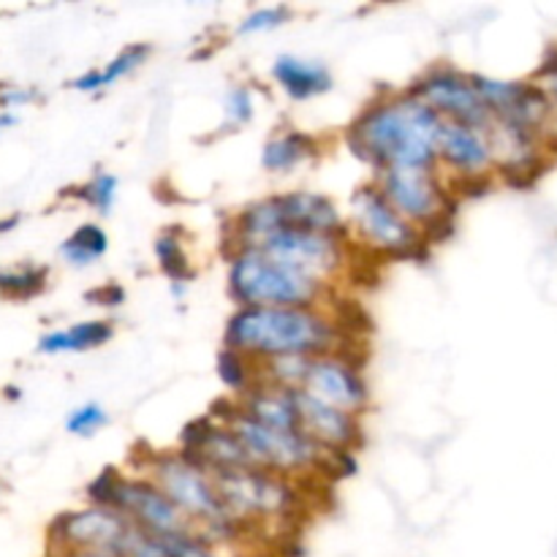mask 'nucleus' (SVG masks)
Here are the masks:
<instances>
[{"label": "nucleus", "instance_id": "f257e3e1", "mask_svg": "<svg viewBox=\"0 0 557 557\" xmlns=\"http://www.w3.org/2000/svg\"><path fill=\"white\" fill-rule=\"evenodd\" d=\"M446 120L411 92L381 98L348 128V145L362 161L384 169H435Z\"/></svg>", "mask_w": 557, "mask_h": 557}, {"label": "nucleus", "instance_id": "f03ea898", "mask_svg": "<svg viewBox=\"0 0 557 557\" xmlns=\"http://www.w3.org/2000/svg\"><path fill=\"white\" fill-rule=\"evenodd\" d=\"M223 343L256 362L283 357H326L348 343L321 308H237Z\"/></svg>", "mask_w": 557, "mask_h": 557}, {"label": "nucleus", "instance_id": "7ed1b4c3", "mask_svg": "<svg viewBox=\"0 0 557 557\" xmlns=\"http://www.w3.org/2000/svg\"><path fill=\"white\" fill-rule=\"evenodd\" d=\"M147 479L163 490L169 500L196 525L201 539L212 544H228L245 531L223 504L210 471L188 455H147Z\"/></svg>", "mask_w": 557, "mask_h": 557}, {"label": "nucleus", "instance_id": "20e7f679", "mask_svg": "<svg viewBox=\"0 0 557 557\" xmlns=\"http://www.w3.org/2000/svg\"><path fill=\"white\" fill-rule=\"evenodd\" d=\"M228 294L239 308H321L326 281L261 250L239 248L228 259Z\"/></svg>", "mask_w": 557, "mask_h": 557}, {"label": "nucleus", "instance_id": "39448f33", "mask_svg": "<svg viewBox=\"0 0 557 557\" xmlns=\"http://www.w3.org/2000/svg\"><path fill=\"white\" fill-rule=\"evenodd\" d=\"M223 504L243 528L259 520H288L302 509L297 487L288 476L264 468H215L210 471Z\"/></svg>", "mask_w": 557, "mask_h": 557}, {"label": "nucleus", "instance_id": "423d86ee", "mask_svg": "<svg viewBox=\"0 0 557 557\" xmlns=\"http://www.w3.org/2000/svg\"><path fill=\"white\" fill-rule=\"evenodd\" d=\"M226 428H232V433L237 435L256 468H264V471L281 473L288 479L299 476V473L324 471L326 457H330V451L313 444L305 433H281V430L264 428V424L245 417L243 411L234 413Z\"/></svg>", "mask_w": 557, "mask_h": 557}, {"label": "nucleus", "instance_id": "0eeeda50", "mask_svg": "<svg viewBox=\"0 0 557 557\" xmlns=\"http://www.w3.org/2000/svg\"><path fill=\"white\" fill-rule=\"evenodd\" d=\"M354 221H357L359 234H362L364 245L373 250L395 259H424L430 245L422 239V228L408 223L384 194L379 185H368L359 188L354 196Z\"/></svg>", "mask_w": 557, "mask_h": 557}, {"label": "nucleus", "instance_id": "6e6552de", "mask_svg": "<svg viewBox=\"0 0 557 557\" xmlns=\"http://www.w3.org/2000/svg\"><path fill=\"white\" fill-rule=\"evenodd\" d=\"M408 92L417 96L422 103H428L433 112H438L449 123L493 131L495 117L484 107L482 98H479L471 74H462V71L451 69V65H438V69H430L428 74L419 76L408 87Z\"/></svg>", "mask_w": 557, "mask_h": 557}, {"label": "nucleus", "instance_id": "1a4fd4ad", "mask_svg": "<svg viewBox=\"0 0 557 557\" xmlns=\"http://www.w3.org/2000/svg\"><path fill=\"white\" fill-rule=\"evenodd\" d=\"M253 250H261L270 259L283 261L288 267H297V270L308 272L319 281H330L335 272L346 267V239L294 226L277 228L259 245H253Z\"/></svg>", "mask_w": 557, "mask_h": 557}, {"label": "nucleus", "instance_id": "9d476101", "mask_svg": "<svg viewBox=\"0 0 557 557\" xmlns=\"http://www.w3.org/2000/svg\"><path fill=\"white\" fill-rule=\"evenodd\" d=\"M112 509L120 511L123 517H128L134 525L152 533V536H199L194 522H190L188 517L163 495V490L150 482V479L123 476L117 495H114Z\"/></svg>", "mask_w": 557, "mask_h": 557}, {"label": "nucleus", "instance_id": "9b49d317", "mask_svg": "<svg viewBox=\"0 0 557 557\" xmlns=\"http://www.w3.org/2000/svg\"><path fill=\"white\" fill-rule=\"evenodd\" d=\"M375 185L408 223L422 228L455 205V196H449L433 169H384Z\"/></svg>", "mask_w": 557, "mask_h": 557}, {"label": "nucleus", "instance_id": "f8f14e48", "mask_svg": "<svg viewBox=\"0 0 557 557\" xmlns=\"http://www.w3.org/2000/svg\"><path fill=\"white\" fill-rule=\"evenodd\" d=\"M134 522L114 509L90 506L82 511H69L52 522V542L63 553H96L117 557L120 544Z\"/></svg>", "mask_w": 557, "mask_h": 557}, {"label": "nucleus", "instance_id": "ddd939ff", "mask_svg": "<svg viewBox=\"0 0 557 557\" xmlns=\"http://www.w3.org/2000/svg\"><path fill=\"white\" fill-rule=\"evenodd\" d=\"M302 392L330 403L348 413H362L370 400L368 384H364L359 364L351 362L346 354H326V357H310L305 364Z\"/></svg>", "mask_w": 557, "mask_h": 557}, {"label": "nucleus", "instance_id": "4468645a", "mask_svg": "<svg viewBox=\"0 0 557 557\" xmlns=\"http://www.w3.org/2000/svg\"><path fill=\"white\" fill-rule=\"evenodd\" d=\"M299 430L324 451H354L362 444V424L357 413L341 411L302 389H292Z\"/></svg>", "mask_w": 557, "mask_h": 557}, {"label": "nucleus", "instance_id": "2eb2a0df", "mask_svg": "<svg viewBox=\"0 0 557 557\" xmlns=\"http://www.w3.org/2000/svg\"><path fill=\"white\" fill-rule=\"evenodd\" d=\"M438 161L457 169L460 177H482L498 158H495L490 131H479L471 128V125L446 120L438 136Z\"/></svg>", "mask_w": 557, "mask_h": 557}, {"label": "nucleus", "instance_id": "dca6fc26", "mask_svg": "<svg viewBox=\"0 0 557 557\" xmlns=\"http://www.w3.org/2000/svg\"><path fill=\"white\" fill-rule=\"evenodd\" d=\"M281 207L283 226L305 228V232L330 234V237L348 239V226L341 218L337 207L326 196L310 194V190H294V194H275Z\"/></svg>", "mask_w": 557, "mask_h": 557}, {"label": "nucleus", "instance_id": "f3484780", "mask_svg": "<svg viewBox=\"0 0 557 557\" xmlns=\"http://www.w3.org/2000/svg\"><path fill=\"white\" fill-rule=\"evenodd\" d=\"M272 79L281 85L286 96L294 101H308L332 90V74L319 60H305L297 54H281L272 63Z\"/></svg>", "mask_w": 557, "mask_h": 557}, {"label": "nucleus", "instance_id": "a211bd4d", "mask_svg": "<svg viewBox=\"0 0 557 557\" xmlns=\"http://www.w3.org/2000/svg\"><path fill=\"white\" fill-rule=\"evenodd\" d=\"M114 326L109 321H82V324H71L65 330L47 332L38 341V351L41 354H79L92 351V348L103 346L112 341Z\"/></svg>", "mask_w": 557, "mask_h": 557}, {"label": "nucleus", "instance_id": "6ab92c4d", "mask_svg": "<svg viewBox=\"0 0 557 557\" xmlns=\"http://www.w3.org/2000/svg\"><path fill=\"white\" fill-rule=\"evenodd\" d=\"M150 52H152L150 44H128V47H125L117 58L109 60L103 69H92L76 76V79L71 82V87L79 92L107 90L109 85H114V82H120L123 76H128L131 71L139 69V65L150 58Z\"/></svg>", "mask_w": 557, "mask_h": 557}, {"label": "nucleus", "instance_id": "aec40b11", "mask_svg": "<svg viewBox=\"0 0 557 557\" xmlns=\"http://www.w3.org/2000/svg\"><path fill=\"white\" fill-rule=\"evenodd\" d=\"M319 152V141L302 131H286V134L272 136L261 150V163L270 172H288V169L299 166L302 161L313 158Z\"/></svg>", "mask_w": 557, "mask_h": 557}, {"label": "nucleus", "instance_id": "412c9836", "mask_svg": "<svg viewBox=\"0 0 557 557\" xmlns=\"http://www.w3.org/2000/svg\"><path fill=\"white\" fill-rule=\"evenodd\" d=\"M109 248L107 232L98 223H85L76 228L69 239L60 245V256L69 261L71 267H90L92 261L101 259Z\"/></svg>", "mask_w": 557, "mask_h": 557}, {"label": "nucleus", "instance_id": "4be33fe9", "mask_svg": "<svg viewBox=\"0 0 557 557\" xmlns=\"http://www.w3.org/2000/svg\"><path fill=\"white\" fill-rule=\"evenodd\" d=\"M250 362H253V359H248L239 351H232V348H223V351L218 354V375H221L223 384H226L237 397H245L256 384H259V375H253Z\"/></svg>", "mask_w": 557, "mask_h": 557}, {"label": "nucleus", "instance_id": "5701e85b", "mask_svg": "<svg viewBox=\"0 0 557 557\" xmlns=\"http://www.w3.org/2000/svg\"><path fill=\"white\" fill-rule=\"evenodd\" d=\"M156 256H158V264H161V270L166 272L169 281L177 283V286H183V283H188L190 277H194L188 253H185L183 243H180L172 232H166L158 237Z\"/></svg>", "mask_w": 557, "mask_h": 557}, {"label": "nucleus", "instance_id": "b1692460", "mask_svg": "<svg viewBox=\"0 0 557 557\" xmlns=\"http://www.w3.org/2000/svg\"><path fill=\"white\" fill-rule=\"evenodd\" d=\"M47 283V270L44 267H22V270L0 272V292L11 299H30L44 292Z\"/></svg>", "mask_w": 557, "mask_h": 557}, {"label": "nucleus", "instance_id": "393cba45", "mask_svg": "<svg viewBox=\"0 0 557 557\" xmlns=\"http://www.w3.org/2000/svg\"><path fill=\"white\" fill-rule=\"evenodd\" d=\"M79 199L87 201L98 215H109L117 199V177L109 172H98L90 183L79 188Z\"/></svg>", "mask_w": 557, "mask_h": 557}, {"label": "nucleus", "instance_id": "a878e982", "mask_svg": "<svg viewBox=\"0 0 557 557\" xmlns=\"http://www.w3.org/2000/svg\"><path fill=\"white\" fill-rule=\"evenodd\" d=\"M292 20V9L288 5H264V9H256L253 14L245 16L239 22L237 33L239 36H250V33H264V30H275V27L286 25Z\"/></svg>", "mask_w": 557, "mask_h": 557}, {"label": "nucleus", "instance_id": "bb28decb", "mask_svg": "<svg viewBox=\"0 0 557 557\" xmlns=\"http://www.w3.org/2000/svg\"><path fill=\"white\" fill-rule=\"evenodd\" d=\"M103 424H107V411L98 403H87V406L74 408L69 413V419H65V430L74 435H82V438H90Z\"/></svg>", "mask_w": 557, "mask_h": 557}, {"label": "nucleus", "instance_id": "cd10ccee", "mask_svg": "<svg viewBox=\"0 0 557 557\" xmlns=\"http://www.w3.org/2000/svg\"><path fill=\"white\" fill-rule=\"evenodd\" d=\"M125 473H120L117 468H103L92 484L87 487V498H90L92 506H101V509H112L114 495H117L120 482H123Z\"/></svg>", "mask_w": 557, "mask_h": 557}, {"label": "nucleus", "instance_id": "c85d7f7f", "mask_svg": "<svg viewBox=\"0 0 557 557\" xmlns=\"http://www.w3.org/2000/svg\"><path fill=\"white\" fill-rule=\"evenodd\" d=\"M253 117V96L245 85H234L226 92V123L243 125Z\"/></svg>", "mask_w": 557, "mask_h": 557}, {"label": "nucleus", "instance_id": "c756f323", "mask_svg": "<svg viewBox=\"0 0 557 557\" xmlns=\"http://www.w3.org/2000/svg\"><path fill=\"white\" fill-rule=\"evenodd\" d=\"M92 305H101V308H120L125 302V292L117 286V283H107V286L96 288V292L87 294Z\"/></svg>", "mask_w": 557, "mask_h": 557}, {"label": "nucleus", "instance_id": "7c9ffc66", "mask_svg": "<svg viewBox=\"0 0 557 557\" xmlns=\"http://www.w3.org/2000/svg\"><path fill=\"white\" fill-rule=\"evenodd\" d=\"M36 98L38 92L30 90V87H3V90H0V107L14 109V107H22V103L36 101Z\"/></svg>", "mask_w": 557, "mask_h": 557}, {"label": "nucleus", "instance_id": "2f4dec72", "mask_svg": "<svg viewBox=\"0 0 557 557\" xmlns=\"http://www.w3.org/2000/svg\"><path fill=\"white\" fill-rule=\"evenodd\" d=\"M539 76H547V79L557 76V49H549V54L544 58L542 69H539Z\"/></svg>", "mask_w": 557, "mask_h": 557}, {"label": "nucleus", "instance_id": "473e14b6", "mask_svg": "<svg viewBox=\"0 0 557 557\" xmlns=\"http://www.w3.org/2000/svg\"><path fill=\"white\" fill-rule=\"evenodd\" d=\"M544 90H547L549 101H553V109H555V114H557V76H553V79H547V87H544Z\"/></svg>", "mask_w": 557, "mask_h": 557}, {"label": "nucleus", "instance_id": "72a5a7b5", "mask_svg": "<svg viewBox=\"0 0 557 557\" xmlns=\"http://www.w3.org/2000/svg\"><path fill=\"white\" fill-rule=\"evenodd\" d=\"M14 123H16V117L11 112L0 114V131H5V128H9V125H14Z\"/></svg>", "mask_w": 557, "mask_h": 557}, {"label": "nucleus", "instance_id": "f704fd0d", "mask_svg": "<svg viewBox=\"0 0 557 557\" xmlns=\"http://www.w3.org/2000/svg\"><path fill=\"white\" fill-rule=\"evenodd\" d=\"M11 226H16V218H5V221H0V232H9Z\"/></svg>", "mask_w": 557, "mask_h": 557}, {"label": "nucleus", "instance_id": "c9c22d12", "mask_svg": "<svg viewBox=\"0 0 557 557\" xmlns=\"http://www.w3.org/2000/svg\"><path fill=\"white\" fill-rule=\"evenodd\" d=\"M65 557H109V555H96V553H65Z\"/></svg>", "mask_w": 557, "mask_h": 557}]
</instances>
